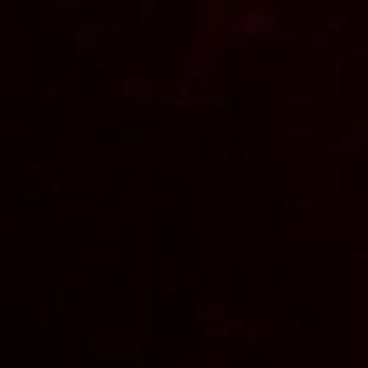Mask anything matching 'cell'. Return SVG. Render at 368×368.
I'll return each instance as SVG.
<instances>
[{"instance_id": "cell-1", "label": "cell", "mask_w": 368, "mask_h": 368, "mask_svg": "<svg viewBox=\"0 0 368 368\" xmlns=\"http://www.w3.org/2000/svg\"><path fill=\"white\" fill-rule=\"evenodd\" d=\"M246 23L244 25V36H257L259 32H269L271 25L267 23V13L264 7H253V11L246 16Z\"/></svg>"}, {"instance_id": "cell-2", "label": "cell", "mask_w": 368, "mask_h": 368, "mask_svg": "<svg viewBox=\"0 0 368 368\" xmlns=\"http://www.w3.org/2000/svg\"><path fill=\"white\" fill-rule=\"evenodd\" d=\"M226 314V309L221 304H214L210 309H208V312H206V318L208 320H221Z\"/></svg>"}]
</instances>
